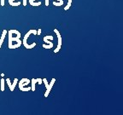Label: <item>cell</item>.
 <instances>
[{
    "label": "cell",
    "instance_id": "cell-9",
    "mask_svg": "<svg viewBox=\"0 0 123 115\" xmlns=\"http://www.w3.org/2000/svg\"><path fill=\"white\" fill-rule=\"evenodd\" d=\"M35 1H37V0H29V3H30V4L32 6H39V5H41V1H39V2H35Z\"/></svg>",
    "mask_w": 123,
    "mask_h": 115
},
{
    "label": "cell",
    "instance_id": "cell-6",
    "mask_svg": "<svg viewBox=\"0 0 123 115\" xmlns=\"http://www.w3.org/2000/svg\"><path fill=\"white\" fill-rule=\"evenodd\" d=\"M23 44H24V46H25L27 49H33V47H34L35 45H36V43H33V44H32L31 45H29V44H27V39H24L23 38V41H22Z\"/></svg>",
    "mask_w": 123,
    "mask_h": 115
},
{
    "label": "cell",
    "instance_id": "cell-21",
    "mask_svg": "<svg viewBox=\"0 0 123 115\" xmlns=\"http://www.w3.org/2000/svg\"><path fill=\"white\" fill-rule=\"evenodd\" d=\"M55 1H57L58 3H61L62 4H63V1L62 0H55Z\"/></svg>",
    "mask_w": 123,
    "mask_h": 115
},
{
    "label": "cell",
    "instance_id": "cell-5",
    "mask_svg": "<svg viewBox=\"0 0 123 115\" xmlns=\"http://www.w3.org/2000/svg\"><path fill=\"white\" fill-rule=\"evenodd\" d=\"M53 40V37L50 35H47L44 38V42H45L46 44H48V45H50L51 47H53V44L50 41Z\"/></svg>",
    "mask_w": 123,
    "mask_h": 115
},
{
    "label": "cell",
    "instance_id": "cell-7",
    "mask_svg": "<svg viewBox=\"0 0 123 115\" xmlns=\"http://www.w3.org/2000/svg\"><path fill=\"white\" fill-rule=\"evenodd\" d=\"M6 33H7V31H6V30H4V31H3L2 36H1V38H0V48H1V46H2V44H3V42H4V38H5Z\"/></svg>",
    "mask_w": 123,
    "mask_h": 115
},
{
    "label": "cell",
    "instance_id": "cell-12",
    "mask_svg": "<svg viewBox=\"0 0 123 115\" xmlns=\"http://www.w3.org/2000/svg\"><path fill=\"white\" fill-rule=\"evenodd\" d=\"M4 82H5V80L4 79H1V80H0V90L2 91L4 90Z\"/></svg>",
    "mask_w": 123,
    "mask_h": 115
},
{
    "label": "cell",
    "instance_id": "cell-16",
    "mask_svg": "<svg viewBox=\"0 0 123 115\" xmlns=\"http://www.w3.org/2000/svg\"><path fill=\"white\" fill-rule=\"evenodd\" d=\"M53 5H55V6H57V7H59V6H62V4L61 3L55 2V1H54V2H53Z\"/></svg>",
    "mask_w": 123,
    "mask_h": 115
},
{
    "label": "cell",
    "instance_id": "cell-13",
    "mask_svg": "<svg viewBox=\"0 0 123 115\" xmlns=\"http://www.w3.org/2000/svg\"><path fill=\"white\" fill-rule=\"evenodd\" d=\"M71 4H72V0H68V4H67V6H66L65 8H64V10H68L70 8V6H71Z\"/></svg>",
    "mask_w": 123,
    "mask_h": 115
},
{
    "label": "cell",
    "instance_id": "cell-19",
    "mask_svg": "<svg viewBox=\"0 0 123 115\" xmlns=\"http://www.w3.org/2000/svg\"><path fill=\"white\" fill-rule=\"evenodd\" d=\"M27 0H23V6L27 5Z\"/></svg>",
    "mask_w": 123,
    "mask_h": 115
},
{
    "label": "cell",
    "instance_id": "cell-4",
    "mask_svg": "<svg viewBox=\"0 0 123 115\" xmlns=\"http://www.w3.org/2000/svg\"><path fill=\"white\" fill-rule=\"evenodd\" d=\"M55 82H56V79H52L50 83L49 84V87L46 89V91H45V93H44V97H48L49 94H50V90H51L52 87H53V84H55Z\"/></svg>",
    "mask_w": 123,
    "mask_h": 115
},
{
    "label": "cell",
    "instance_id": "cell-23",
    "mask_svg": "<svg viewBox=\"0 0 123 115\" xmlns=\"http://www.w3.org/2000/svg\"><path fill=\"white\" fill-rule=\"evenodd\" d=\"M45 5L46 6L49 5V0H45Z\"/></svg>",
    "mask_w": 123,
    "mask_h": 115
},
{
    "label": "cell",
    "instance_id": "cell-2",
    "mask_svg": "<svg viewBox=\"0 0 123 115\" xmlns=\"http://www.w3.org/2000/svg\"><path fill=\"white\" fill-rule=\"evenodd\" d=\"M13 42H21L20 37L19 36L13 37V33H12L10 31H9V48L10 49H11Z\"/></svg>",
    "mask_w": 123,
    "mask_h": 115
},
{
    "label": "cell",
    "instance_id": "cell-3",
    "mask_svg": "<svg viewBox=\"0 0 123 115\" xmlns=\"http://www.w3.org/2000/svg\"><path fill=\"white\" fill-rule=\"evenodd\" d=\"M54 32H55V33L56 34V36H57V38H58L57 47H56V50H54V53H57V52L59 51V50H61V48H62V35L60 34V33L58 32V30L56 28L54 29Z\"/></svg>",
    "mask_w": 123,
    "mask_h": 115
},
{
    "label": "cell",
    "instance_id": "cell-8",
    "mask_svg": "<svg viewBox=\"0 0 123 115\" xmlns=\"http://www.w3.org/2000/svg\"><path fill=\"white\" fill-rule=\"evenodd\" d=\"M16 0H9V3L11 6H14V7H16V6H19L21 4V2H15Z\"/></svg>",
    "mask_w": 123,
    "mask_h": 115
},
{
    "label": "cell",
    "instance_id": "cell-15",
    "mask_svg": "<svg viewBox=\"0 0 123 115\" xmlns=\"http://www.w3.org/2000/svg\"><path fill=\"white\" fill-rule=\"evenodd\" d=\"M43 82H44V84H45L46 89L48 88V87H49V83L47 82V79H43Z\"/></svg>",
    "mask_w": 123,
    "mask_h": 115
},
{
    "label": "cell",
    "instance_id": "cell-20",
    "mask_svg": "<svg viewBox=\"0 0 123 115\" xmlns=\"http://www.w3.org/2000/svg\"><path fill=\"white\" fill-rule=\"evenodd\" d=\"M40 33H41V29H38L37 31V35H40Z\"/></svg>",
    "mask_w": 123,
    "mask_h": 115
},
{
    "label": "cell",
    "instance_id": "cell-17",
    "mask_svg": "<svg viewBox=\"0 0 123 115\" xmlns=\"http://www.w3.org/2000/svg\"><path fill=\"white\" fill-rule=\"evenodd\" d=\"M6 82H7L8 86L10 87H10H11V83H10V79H6Z\"/></svg>",
    "mask_w": 123,
    "mask_h": 115
},
{
    "label": "cell",
    "instance_id": "cell-1",
    "mask_svg": "<svg viewBox=\"0 0 123 115\" xmlns=\"http://www.w3.org/2000/svg\"><path fill=\"white\" fill-rule=\"evenodd\" d=\"M31 81L29 80L28 79H22L20 81H18V84H19V89L21 90V91H29L31 90L30 87H27L26 88V85L30 84Z\"/></svg>",
    "mask_w": 123,
    "mask_h": 115
},
{
    "label": "cell",
    "instance_id": "cell-11",
    "mask_svg": "<svg viewBox=\"0 0 123 115\" xmlns=\"http://www.w3.org/2000/svg\"><path fill=\"white\" fill-rule=\"evenodd\" d=\"M18 83V79H14V84H11V87H10V91H14V90H15V86H16V84Z\"/></svg>",
    "mask_w": 123,
    "mask_h": 115
},
{
    "label": "cell",
    "instance_id": "cell-14",
    "mask_svg": "<svg viewBox=\"0 0 123 115\" xmlns=\"http://www.w3.org/2000/svg\"><path fill=\"white\" fill-rule=\"evenodd\" d=\"M10 32H11L12 33H14V34H16L17 36L21 37V33H20V32H18V31H16V30H10Z\"/></svg>",
    "mask_w": 123,
    "mask_h": 115
},
{
    "label": "cell",
    "instance_id": "cell-18",
    "mask_svg": "<svg viewBox=\"0 0 123 115\" xmlns=\"http://www.w3.org/2000/svg\"><path fill=\"white\" fill-rule=\"evenodd\" d=\"M36 80H37V83L39 84H41L43 83V79H36Z\"/></svg>",
    "mask_w": 123,
    "mask_h": 115
},
{
    "label": "cell",
    "instance_id": "cell-10",
    "mask_svg": "<svg viewBox=\"0 0 123 115\" xmlns=\"http://www.w3.org/2000/svg\"><path fill=\"white\" fill-rule=\"evenodd\" d=\"M31 84H32V87H31V90H33V91H34L35 90V85H36V83H37V80L36 79H33L32 80H31Z\"/></svg>",
    "mask_w": 123,
    "mask_h": 115
},
{
    "label": "cell",
    "instance_id": "cell-22",
    "mask_svg": "<svg viewBox=\"0 0 123 115\" xmlns=\"http://www.w3.org/2000/svg\"><path fill=\"white\" fill-rule=\"evenodd\" d=\"M4 5V0H1V6Z\"/></svg>",
    "mask_w": 123,
    "mask_h": 115
}]
</instances>
